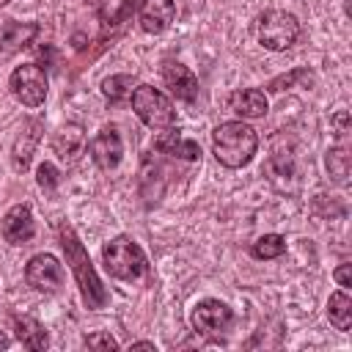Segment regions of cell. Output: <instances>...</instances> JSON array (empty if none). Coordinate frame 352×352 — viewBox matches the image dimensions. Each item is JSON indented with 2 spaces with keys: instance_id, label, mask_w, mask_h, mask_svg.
Returning a JSON list of instances; mask_svg holds the SVG:
<instances>
[{
  "instance_id": "obj_23",
  "label": "cell",
  "mask_w": 352,
  "mask_h": 352,
  "mask_svg": "<svg viewBox=\"0 0 352 352\" xmlns=\"http://www.w3.org/2000/svg\"><path fill=\"white\" fill-rule=\"evenodd\" d=\"M36 182H38V187H41V190L52 192V190L60 184V170H58L52 162H41V165H38V170H36Z\"/></svg>"
},
{
  "instance_id": "obj_1",
  "label": "cell",
  "mask_w": 352,
  "mask_h": 352,
  "mask_svg": "<svg viewBox=\"0 0 352 352\" xmlns=\"http://www.w3.org/2000/svg\"><path fill=\"white\" fill-rule=\"evenodd\" d=\"M58 239H60V248H63V253H66V261H69V267H72V272H74V278H77L82 302H85L91 311L104 308L107 300H110V294H107V289L102 286V280H99V275H96V270H94V264H91V256H88V250H85V245L80 242V236L74 234V228H72L69 223H60V226H58Z\"/></svg>"
},
{
  "instance_id": "obj_29",
  "label": "cell",
  "mask_w": 352,
  "mask_h": 352,
  "mask_svg": "<svg viewBox=\"0 0 352 352\" xmlns=\"http://www.w3.org/2000/svg\"><path fill=\"white\" fill-rule=\"evenodd\" d=\"M6 346H8V336L0 330V349H6Z\"/></svg>"
},
{
  "instance_id": "obj_11",
  "label": "cell",
  "mask_w": 352,
  "mask_h": 352,
  "mask_svg": "<svg viewBox=\"0 0 352 352\" xmlns=\"http://www.w3.org/2000/svg\"><path fill=\"white\" fill-rule=\"evenodd\" d=\"M162 80L170 88V94L182 102H195L198 99V77L179 60H165L162 63Z\"/></svg>"
},
{
  "instance_id": "obj_15",
  "label": "cell",
  "mask_w": 352,
  "mask_h": 352,
  "mask_svg": "<svg viewBox=\"0 0 352 352\" xmlns=\"http://www.w3.org/2000/svg\"><path fill=\"white\" fill-rule=\"evenodd\" d=\"M82 148H85V132L80 124H66L52 138V151L66 162H74L82 154Z\"/></svg>"
},
{
  "instance_id": "obj_16",
  "label": "cell",
  "mask_w": 352,
  "mask_h": 352,
  "mask_svg": "<svg viewBox=\"0 0 352 352\" xmlns=\"http://www.w3.org/2000/svg\"><path fill=\"white\" fill-rule=\"evenodd\" d=\"M154 148L162 151V154L179 157V160H190V162L201 160V146H198L195 140H190V138H182V132H176V129H170V126H168V132H162V135L154 140Z\"/></svg>"
},
{
  "instance_id": "obj_19",
  "label": "cell",
  "mask_w": 352,
  "mask_h": 352,
  "mask_svg": "<svg viewBox=\"0 0 352 352\" xmlns=\"http://www.w3.org/2000/svg\"><path fill=\"white\" fill-rule=\"evenodd\" d=\"M327 319H330V324L336 330L346 333L352 327V300H349L346 289H338V292L330 294V300H327Z\"/></svg>"
},
{
  "instance_id": "obj_2",
  "label": "cell",
  "mask_w": 352,
  "mask_h": 352,
  "mask_svg": "<svg viewBox=\"0 0 352 352\" xmlns=\"http://www.w3.org/2000/svg\"><path fill=\"white\" fill-rule=\"evenodd\" d=\"M212 148L223 168H242L258 148V135L245 121H226L212 132Z\"/></svg>"
},
{
  "instance_id": "obj_12",
  "label": "cell",
  "mask_w": 352,
  "mask_h": 352,
  "mask_svg": "<svg viewBox=\"0 0 352 352\" xmlns=\"http://www.w3.org/2000/svg\"><path fill=\"white\" fill-rule=\"evenodd\" d=\"M41 129H44V124L38 118H33V121H28L22 126V132H19V138L14 140V148H11V165H14V170H19V173L28 170V165L33 160V151H36V146L41 140Z\"/></svg>"
},
{
  "instance_id": "obj_8",
  "label": "cell",
  "mask_w": 352,
  "mask_h": 352,
  "mask_svg": "<svg viewBox=\"0 0 352 352\" xmlns=\"http://www.w3.org/2000/svg\"><path fill=\"white\" fill-rule=\"evenodd\" d=\"M25 280L36 292H58L63 283V267L52 253H38L25 267Z\"/></svg>"
},
{
  "instance_id": "obj_10",
  "label": "cell",
  "mask_w": 352,
  "mask_h": 352,
  "mask_svg": "<svg viewBox=\"0 0 352 352\" xmlns=\"http://www.w3.org/2000/svg\"><path fill=\"white\" fill-rule=\"evenodd\" d=\"M0 231L6 236V242L11 245H28L36 234V223H33V212L28 204H16L6 212L3 223H0Z\"/></svg>"
},
{
  "instance_id": "obj_6",
  "label": "cell",
  "mask_w": 352,
  "mask_h": 352,
  "mask_svg": "<svg viewBox=\"0 0 352 352\" xmlns=\"http://www.w3.org/2000/svg\"><path fill=\"white\" fill-rule=\"evenodd\" d=\"M8 88L25 107H38L47 96V74L38 63H22L11 72Z\"/></svg>"
},
{
  "instance_id": "obj_28",
  "label": "cell",
  "mask_w": 352,
  "mask_h": 352,
  "mask_svg": "<svg viewBox=\"0 0 352 352\" xmlns=\"http://www.w3.org/2000/svg\"><path fill=\"white\" fill-rule=\"evenodd\" d=\"M129 349H154V344L151 341H135Z\"/></svg>"
},
{
  "instance_id": "obj_30",
  "label": "cell",
  "mask_w": 352,
  "mask_h": 352,
  "mask_svg": "<svg viewBox=\"0 0 352 352\" xmlns=\"http://www.w3.org/2000/svg\"><path fill=\"white\" fill-rule=\"evenodd\" d=\"M6 3H8V0H0V6H6Z\"/></svg>"
},
{
  "instance_id": "obj_24",
  "label": "cell",
  "mask_w": 352,
  "mask_h": 352,
  "mask_svg": "<svg viewBox=\"0 0 352 352\" xmlns=\"http://www.w3.org/2000/svg\"><path fill=\"white\" fill-rule=\"evenodd\" d=\"M297 80H308V82H311V72H308V69H294V72H289V74L275 77L267 88H270V91H283V88H292Z\"/></svg>"
},
{
  "instance_id": "obj_27",
  "label": "cell",
  "mask_w": 352,
  "mask_h": 352,
  "mask_svg": "<svg viewBox=\"0 0 352 352\" xmlns=\"http://www.w3.org/2000/svg\"><path fill=\"white\" fill-rule=\"evenodd\" d=\"M336 126H338V132H341V135L346 132V110H341V113L336 116Z\"/></svg>"
},
{
  "instance_id": "obj_13",
  "label": "cell",
  "mask_w": 352,
  "mask_h": 352,
  "mask_svg": "<svg viewBox=\"0 0 352 352\" xmlns=\"http://www.w3.org/2000/svg\"><path fill=\"white\" fill-rule=\"evenodd\" d=\"M176 16L173 0H140V28L146 33H165Z\"/></svg>"
},
{
  "instance_id": "obj_3",
  "label": "cell",
  "mask_w": 352,
  "mask_h": 352,
  "mask_svg": "<svg viewBox=\"0 0 352 352\" xmlns=\"http://www.w3.org/2000/svg\"><path fill=\"white\" fill-rule=\"evenodd\" d=\"M102 258H104V267L113 278L118 280H138L148 272V261H146V253L140 250L138 242H132L129 236H113L110 242H104L102 248Z\"/></svg>"
},
{
  "instance_id": "obj_14",
  "label": "cell",
  "mask_w": 352,
  "mask_h": 352,
  "mask_svg": "<svg viewBox=\"0 0 352 352\" xmlns=\"http://www.w3.org/2000/svg\"><path fill=\"white\" fill-rule=\"evenodd\" d=\"M228 110L242 118H261L267 113V96L261 88H239L228 96Z\"/></svg>"
},
{
  "instance_id": "obj_4",
  "label": "cell",
  "mask_w": 352,
  "mask_h": 352,
  "mask_svg": "<svg viewBox=\"0 0 352 352\" xmlns=\"http://www.w3.org/2000/svg\"><path fill=\"white\" fill-rule=\"evenodd\" d=\"M132 110L151 129H168L176 124L173 102L162 91H157L154 85H146V82L132 88Z\"/></svg>"
},
{
  "instance_id": "obj_17",
  "label": "cell",
  "mask_w": 352,
  "mask_h": 352,
  "mask_svg": "<svg viewBox=\"0 0 352 352\" xmlns=\"http://www.w3.org/2000/svg\"><path fill=\"white\" fill-rule=\"evenodd\" d=\"M36 36H38L36 22H6V25H0V52L11 55V52L28 47Z\"/></svg>"
},
{
  "instance_id": "obj_9",
  "label": "cell",
  "mask_w": 352,
  "mask_h": 352,
  "mask_svg": "<svg viewBox=\"0 0 352 352\" xmlns=\"http://www.w3.org/2000/svg\"><path fill=\"white\" fill-rule=\"evenodd\" d=\"M88 151H91V160L102 170H113L121 162V157H124V140H121V135H118L116 126H104L88 143Z\"/></svg>"
},
{
  "instance_id": "obj_26",
  "label": "cell",
  "mask_w": 352,
  "mask_h": 352,
  "mask_svg": "<svg viewBox=\"0 0 352 352\" xmlns=\"http://www.w3.org/2000/svg\"><path fill=\"white\" fill-rule=\"evenodd\" d=\"M333 278H336V283H338L341 289H349V286H352V264H341V267H336Z\"/></svg>"
},
{
  "instance_id": "obj_7",
  "label": "cell",
  "mask_w": 352,
  "mask_h": 352,
  "mask_svg": "<svg viewBox=\"0 0 352 352\" xmlns=\"http://www.w3.org/2000/svg\"><path fill=\"white\" fill-rule=\"evenodd\" d=\"M190 322H192L195 333H201V336H220L234 322V314L223 300L206 297V300L195 302V308L190 314Z\"/></svg>"
},
{
  "instance_id": "obj_18",
  "label": "cell",
  "mask_w": 352,
  "mask_h": 352,
  "mask_svg": "<svg viewBox=\"0 0 352 352\" xmlns=\"http://www.w3.org/2000/svg\"><path fill=\"white\" fill-rule=\"evenodd\" d=\"M14 330H16V338L22 341V346H28V349H47L50 346V336H47V330H44V324L38 322V319H33V316H14Z\"/></svg>"
},
{
  "instance_id": "obj_25",
  "label": "cell",
  "mask_w": 352,
  "mask_h": 352,
  "mask_svg": "<svg viewBox=\"0 0 352 352\" xmlns=\"http://www.w3.org/2000/svg\"><path fill=\"white\" fill-rule=\"evenodd\" d=\"M82 344L91 346V349H118V341L107 333H91V336H85Z\"/></svg>"
},
{
  "instance_id": "obj_21",
  "label": "cell",
  "mask_w": 352,
  "mask_h": 352,
  "mask_svg": "<svg viewBox=\"0 0 352 352\" xmlns=\"http://www.w3.org/2000/svg\"><path fill=\"white\" fill-rule=\"evenodd\" d=\"M132 85H135V77L132 74H110V77L102 80V94L110 102H121L124 96L132 94Z\"/></svg>"
},
{
  "instance_id": "obj_20",
  "label": "cell",
  "mask_w": 352,
  "mask_h": 352,
  "mask_svg": "<svg viewBox=\"0 0 352 352\" xmlns=\"http://www.w3.org/2000/svg\"><path fill=\"white\" fill-rule=\"evenodd\" d=\"M286 253V239L280 234H264L250 245L253 258H278Z\"/></svg>"
},
{
  "instance_id": "obj_22",
  "label": "cell",
  "mask_w": 352,
  "mask_h": 352,
  "mask_svg": "<svg viewBox=\"0 0 352 352\" xmlns=\"http://www.w3.org/2000/svg\"><path fill=\"white\" fill-rule=\"evenodd\" d=\"M327 173L333 176V182L346 184V179H349V154H346L344 146L327 151Z\"/></svg>"
},
{
  "instance_id": "obj_5",
  "label": "cell",
  "mask_w": 352,
  "mask_h": 352,
  "mask_svg": "<svg viewBox=\"0 0 352 352\" xmlns=\"http://www.w3.org/2000/svg\"><path fill=\"white\" fill-rule=\"evenodd\" d=\"M300 36V22L294 14L289 11H280V8H272V11H264L261 19H258V41L264 50H272V52H283L289 50Z\"/></svg>"
}]
</instances>
